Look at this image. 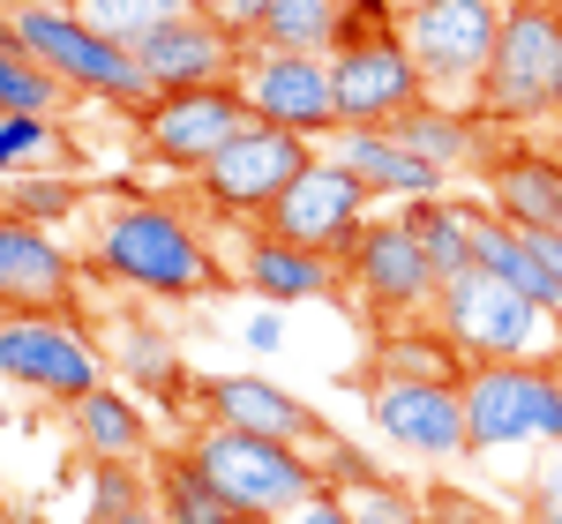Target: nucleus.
Listing matches in <instances>:
<instances>
[{"label": "nucleus", "instance_id": "dca6fc26", "mask_svg": "<svg viewBox=\"0 0 562 524\" xmlns=\"http://www.w3.org/2000/svg\"><path fill=\"white\" fill-rule=\"evenodd\" d=\"M195 412L203 420H225V428H248V435H278L301 442V449H330V420L301 405L293 390L262 383V375H195Z\"/></svg>", "mask_w": 562, "mask_h": 524}, {"label": "nucleus", "instance_id": "c756f323", "mask_svg": "<svg viewBox=\"0 0 562 524\" xmlns=\"http://www.w3.org/2000/svg\"><path fill=\"white\" fill-rule=\"evenodd\" d=\"M60 105H68V83L38 53H23V38L0 31V113H60Z\"/></svg>", "mask_w": 562, "mask_h": 524}, {"label": "nucleus", "instance_id": "0eeeda50", "mask_svg": "<svg viewBox=\"0 0 562 524\" xmlns=\"http://www.w3.org/2000/svg\"><path fill=\"white\" fill-rule=\"evenodd\" d=\"M503 31V0H397V38L413 45L435 98H473Z\"/></svg>", "mask_w": 562, "mask_h": 524}, {"label": "nucleus", "instance_id": "4c0bfd02", "mask_svg": "<svg viewBox=\"0 0 562 524\" xmlns=\"http://www.w3.org/2000/svg\"><path fill=\"white\" fill-rule=\"evenodd\" d=\"M240 345H256V352H278V345H285V322H278V307H270V300L240 322Z\"/></svg>", "mask_w": 562, "mask_h": 524}, {"label": "nucleus", "instance_id": "9b49d317", "mask_svg": "<svg viewBox=\"0 0 562 524\" xmlns=\"http://www.w3.org/2000/svg\"><path fill=\"white\" fill-rule=\"evenodd\" d=\"M248 121H256V113H248L240 76H233V83H195V90H158L150 105H135L143 150H150L158 166H173V173H203Z\"/></svg>", "mask_w": 562, "mask_h": 524}, {"label": "nucleus", "instance_id": "1a4fd4ad", "mask_svg": "<svg viewBox=\"0 0 562 524\" xmlns=\"http://www.w3.org/2000/svg\"><path fill=\"white\" fill-rule=\"evenodd\" d=\"M0 383L53 405H83L105 383V345L76 315H0Z\"/></svg>", "mask_w": 562, "mask_h": 524}, {"label": "nucleus", "instance_id": "a19ab883", "mask_svg": "<svg viewBox=\"0 0 562 524\" xmlns=\"http://www.w3.org/2000/svg\"><path fill=\"white\" fill-rule=\"evenodd\" d=\"M105 524H166V517H158V502H135V510H121V517H105Z\"/></svg>", "mask_w": 562, "mask_h": 524}, {"label": "nucleus", "instance_id": "7ed1b4c3", "mask_svg": "<svg viewBox=\"0 0 562 524\" xmlns=\"http://www.w3.org/2000/svg\"><path fill=\"white\" fill-rule=\"evenodd\" d=\"M0 31H8V38H23V53H38V60L76 90V98H113V105H128V113L158 98L150 76H143V60H135V45L90 31L68 0H15Z\"/></svg>", "mask_w": 562, "mask_h": 524}, {"label": "nucleus", "instance_id": "49530a36", "mask_svg": "<svg viewBox=\"0 0 562 524\" xmlns=\"http://www.w3.org/2000/svg\"><path fill=\"white\" fill-rule=\"evenodd\" d=\"M0 524H8V510H0Z\"/></svg>", "mask_w": 562, "mask_h": 524}, {"label": "nucleus", "instance_id": "f3484780", "mask_svg": "<svg viewBox=\"0 0 562 524\" xmlns=\"http://www.w3.org/2000/svg\"><path fill=\"white\" fill-rule=\"evenodd\" d=\"M0 315H76V262L53 225L0 210Z\"/></svg>", "mask_w": 562, "mask_h": 524}, {"label": "nucleus", "instance_id": "ea45409f", "mask_svg": "<svg viewBox=\"0 0 562 524\" xmlns=\"http://www.w3.org/2000/svg\"><path fill=\"white\" fill-rule=\"evenodd\" d=\"M525 240H532V255L548 262V270H555V285H562V225H532Z\"/></svg>", "mask_w": 562, "mask_h": 524}, {"label": "nucleus", "instance_id": "f257e3e1", "mask_svg": "<svg viewBox=\"0 0 562 524\" xmlns=\"http://www.w3.org/2000/svg\"><path fill=\"white\" fill-rule=\"evenodd\" d=\"M90 270L135 300H203L225 285L211 240L173 203H150V195H113L90 218Z\"/></svg>", "mask_w": 562, "mask_h": 524}, {"label": "nucleus", "instance_id": "39448f33", "mask_svg": "<svg viewBox=\"0 0 562 524\" xmlns=\"http://www.w3.org/2000/svg\"><path fill=\"white\" fill-rule=\"evenodd\" d=\"M435 322H442V338L465 352L473 367L480 360H540V352H548V330H555V315H548L540 300H525L518 285L495 277L487 262L442 277Z\"/></svg>", "mask_w": 562, "mask_h": 524}, {"label": "nucleus", "instance_id": "58836bf2", "mask_svg": "<svg viewBox=\"0 0 562 524\" xmlns=\"http://www.w3.org/2000/svg\"><path fill=\"white\" fill-rule=\"evenodd\" d=\"M428 524H495V517L465 494H428Z\"/></svg>", "mask_w": 562, "mask_h": 524}, {"label": "nucleus", "instance_id": "72a5a7b5", "mask_svg": "<svg viewBox=\"0 0 562 524\" xmlns=\"http://www.w3.org/2000/svg\"><path fill=\"white\" fill-rule=\"evenodd\" d=\"M346 510H352V524H428V494H413L405 480L375 472V480L346 487Z\"/></svg>", "mask_w": 562, "mask_h": 524}, {"label": "nucleus", "instance_id": "473e14b6", "mask_svg": "<svg viewBox=\"0 0 562 524\" xmlns=\"http://www.w3.org/2000/svg\"><path fill=\"white\" fill-rule=\"evenodd\" d=\"M60 128L53 113H0V173H38V166H60Z\"/></svg>", "mask_w": 562, "mask_h": 524}, {"label": "nucleus", "instance_id": "6e6552de", "mask_svg": "<svg viewBox=\"0 0 562 524\" xmlns=\"http://www.w3.org/2000/svg\"><path fill=\"white\" fill-rule=\"evenodd\" d=\"M338 270H346L352 307H360L368 330L420 322V315H435V293H442V277L428 270V255H420V240H413L405 218H368Z\"/></svg>", "mask_w": 562, "mask_h": 524}, {"label": "nucleus", "instance_id": "a211bd4d", "mask_svg": "<svg viewBox=\"0 0 562 524\" xmlns=\"http://www.w3.org/2000/svg\"><path fill=\"white\" fill-rule=\"evenodd\" d=\"M135 60H143L150 90H195V83H233L248 68V45L225 23H211V8H195V15H180L166 31H150L135 45Z\"/></svg>", "mask_w": 562, "mask_h": 524}, {"label": "nucleus", "instance_id": "cd10ccee", "mask_svg": "<svg viewBox=\"0 0 562 524\" xmlns=\"http://www.w3.org/2000/svg\"><path fill=\"white\" fill-rule=\"evenodd\" d=\"M473 218H480V203H458V195H420V203H405V225H413V240H420V255H428L435 277L473 270Z\"/></svg>", "mask_w": 562, "mask_h": 524}, {"label": "nucleus", "instance_id": "9d476101", "mask_svg": "<svg viewBox=\"0 0 562 524\" xmlns=\"http://www.w3.org/2000/svg\"><path fill=\"white\" fill-rule=\"evenodd\" d=\"M307 166H315V143H307V135L270 128V121H248V128H240L211 166L195 173V187H203V203H211L217 218L262 225V210H270Z\"/></svg>", "mask_w": 562, "mask_h": 524}, {"label": "nucleus", "instance_id": "c85d7f7f", "mask_svg": "<svg viewBox=\"0 0 562 524\" xmlns=\"http://www.w3.org/2000/svg\"><path fill=\"white\" fill-rule=\"evenodd\" d=\"M338 45V0H270L248 53H330Z\"/></svg>", "mask_w": 562, "mask_h": 524}, {"label": "nucleus", "instance_id": "a18cd8bd", "mask_svg": "<svg viewBox=\"0 0 562 524\" xmlns=\"http://www.w3.org/2000/svg\"><path fill=\"white\" fill-rule=\"evenodd\" d=\"M0 210H8V195H0Z\"/></svg>", "mask_w": 562, "mask_h": 524}, {"label": "nucleus", "instance_id": "f8f14e48", "mask_svg": "<svg viewBox=\"0 0 562 524\" xmlns=\"http://www.w3.org/2000/svg\"><path fill=\"white\" fill-rule=\"evenodd\" d=\"M248 113L270 128H293L307 143H330L346 128L338 121V83H330V53H248L240 68Z\"/></svg>", "mask_w": 562, "mask_h": 524}, {"label": "nucleus", "instance_id": "ddd939ff", "mask_svg": "<svg viewBox=\"0 0 562 524\" xmlns=\"http://www.w3.org/2000/svg\"><path fill=\"white\" fill-rule=\"evenodd\" d=\"M330 83H338V121L346 128H390L397 113H413L420 98H435L413 45L397 38H368V45H338L330 53Z\"/></svg>", "mask_w": 562, "mask_h": 524}, {"label": "nucleus", "instance_id": "f03ea898", "mask_svg": "<svg viewBox=\"0 0 562 524\" xmlns=\"http://www.w3.org/2000/svg\"><path fill=\"white\" fill-rule=\"evenodd\" d=\"M180 449L211 472L217 494L248 524H278L285 510H301V502H315V494L330 487L323 480V457H307L301 442L248 435V428H225V420H195Z\"/></svg>", "mask_w": 562, "mask_h": 524}, {"label": "nucleus", "instance_id": "7c9ffc66", "mask_svg": "<svg viewBox=\"0 0 562 524\" xmlns=\"http://www.w3.org/2000/svg\"><path fill=\"white\" fill-rule=\"evenodd\" d=\"M8 210L15 218H31V225H68V218H83L90 210V187L83 180H68V173H53V166H38V173H8Z\"/></svg>", "mask_w": 562, "mask_h": 524}, {"label": "nucleus", "instance_id": "2eb2a0df", "mask_svg": "<svg viewBox=\"0 0 562 524\" xmlns=\"http://www.w3.org/2000/svg\"><path fill=\"white\" fill-rule=\"evenodd\" d=\"M368 420L375 435L413 449V457H473V435H465V390L458 383H368Z\"/></svg>", "mask_w": 562, "mask_h": 524}, {"label": "nucleus", "instance_id": "79ce46f5", "mask_svg": "<svg viewBox=\"0 0 562 524\" xmlns=\"http://www.w3.org/2000/svg\"><path fill=\"white\" fill-rule=\"evenodd\" d=\"M0 435H8V405H0Z\"/></svg>", "mask_w": 562, "mask_h": 524}, {"label": "nucleus", "instance_id": "20e7f679", "mask_svg": "<svg viewBox=\"0 0 562 524\" xmlns=\"http://www.w3.org/2000/svg\"><path fill=\"white\" fill-rule=\"evenodd\" d=\"M555 83H562V0H503V31H495L487 76L473 90L480 121H503V128L548 121Z\"/></svg>", "mask_w": 562, "mask_h": 524}, {"label": "nucleus", "instance_id": "f704fd0d", "mask_svg": "<svg viewBox=\"0 0 562 524\" xmlns=\"http://www.w3.org/2000/svg\"><path fill=\"white\" fill-rule=\"evenodd\" d=\"M135 502H150V480H143V465L128 457H90V524L121 517Z\"/></svg>", "mask_w": 562, "mask_h": 524}, {"label": "nucleus", "instance_id": "4be33fe9", "mask_svg": "<svg viewBox=\"0 0 562 524\" xmlns=\"http://www.w3.org/2000/svg\"><path fill=\"white\" fill-rule=\"evenodd\" d=\"M465 352L442 338V322H390V330H375V352H368V383H383V375H397V383H465Z\"/></svg>", "mask_w": 562, "mask_h": 524}, {"label": "nucleus", "instance_id": "c03bdc74", "mask_svg": "<svg viewBox=\"0 0 562 524\" xmlns=\"http://www.w3.org/2000/svg\"><path fill=\"white\" fill-rule=\"evenodd\" d=\"M0 8H15V0H0Z\"/></svg>", "mask_w": 562, "mask_h": 524}, {"label": "nucleus", "instance_id": "b1692460", "mask_svg": "<svg viewBox=\"0 0 562 524\" xmlns=\"http://www.w3.org/2000/svg\"><path fill=\"white\" fill-rule=\"evenodd\" d=\"M487 195L510 225H562V158L548 150H510L503 166H487Z\"/></svg>", "mask_w": 562, "mask_h": 524}, {"label": "nucleus", "instance_id": "423d86ee", "mask_svg": "<svg viewBox=\"0 0 562 524\" xmlns=\"http://www.w3.org/2000/svg\"><path fill=\"white\" fill-rule=\"evenodd\" d=\"M465 435L473 457L518 449V442H562V375L540 360H480L465 367Z\"/></svg>", "mask_w": 562, "mask_h": 524}, {"label": "nucleus", "instance_id": "e433bc0d", "mask_svg": "<svg viewBox=\"0 0 562 524\" xmlns=\"http://www.w3.org/2000/svg\"><path fill=\"white\" fill-rule=\"evenodd\" d=\"M278 524H352V510H346V494H338V487H323L315 502H301V510H285Z\"/></svg>", "mask_w": 562, "mask_h": 524}, {"label": "nucleus", "instance_id": "c9c22d12", "mask_svg": "<svg viewBox=\"0 0 562 524\" xmlns=\"http://www.w3.org/2000/svg\"><path fill=\"white\" fill-rule=\"evenodd\" d=\"M525 494H532V517L540 524H562V442H548V457L532 465V487Z\"/></svg>", "mask_w": 562, "mask_h": 524}, {"label": "nucleus", "instance_id": "6ab92c4d", "mask_svg": "<svg viewBox=\"0 0 562 524\" xmlns=\"http://www.w3.org/2000/svg\"><path fill=\"white\" fill-rule=\"evenodd\" d=\"M338 262L301 248V240H285V232H270L256 225L248 240H240V285L270 307H301V300H338Z\"/></svg>", "mask_w": 562, "mask_h": 524}, {"label": "nucleus", "instance_id": "bb28decb", "mask_svg": "<svg viewBox=\"0 0 562 524\" xmlns=\"http://www.w3.org/2000/svg\"><path fill=\"white\" fill-rule=\"evenodd\" d=\"M473 262H487L495 277H510L525 300H540L548 315L562 322V285H555V270L532 255V240H525V225H510V218H487L480 210L473 218Z\"/></svg>", "mask_w": 562, "mask_h": 524}, {"label": "nucleus", "instance_id": "5701e85b", "mask_svg": "<svg viewBox=\"0 0 562 524\" xmlns=\"http://www.w3.org/2000/svg\"><path fill=\"white\" fill-rule=\"evenodd\" d=\"M68 412H76L83 457H128V465L158 457V449H150V412L135 405L128 383H98V390H90L83 405H68Z\"/></svg>", "mask_w": 562, "mask_h": 524}, {"label": "nucleus", "instance_id": "a878e982", "mask_svg": "<svg viewBox=\"0 0 562 524\" xmlns=\"http://www.w3.org/2000/svg\"><path fill=\"white\" fill-rule=\"evenodd\" d=\"M390 135L413 150V158H428L442 173H458V166H480V128L465 105H450V98H420L413 113H397Z\"/></svg>", "mask_w": 562, "mask_h": 524}, {"label": "nucleus", "instance_id": "412c9836", "mask_svg": "<svg viewBox=\"0 0 562 524\" xmlns=\"http://www.w3.org/2000/svg\"><path fill=\"white\" fill-rule=\"evenodd\" d=\"M330 158L346 166L368 195H405V203H420V195H442V166H428V158H413L405 143L390 128H338L330 135Z\"/></svg>", "mask_w": 562, "mask_h": 524}, {"label": "nucleus", "instance_id": "aec40b11", "mask_svg": "<svg viewBox=\"0 0 562 524\" xmlns=\"http://www.w3.org/2000/svg\"><path fill=\"white\" fill-rule=\"evenodd\" d=\"M105 367H121V383L135 397H150V405H166V412L195 405V375L180 367V345L158 322H143V315H113L105 322Z\"/></svg>", "mask_w": 562, "mask_h": 524}, {"label": "nucleus", "instance_id": "393cba45", "mask_svg": "<svg viewBox=\"0 0 562 524\" xmlns=\"http://www.w3.org/2000/svg\"><path fill=\"white\" fill-rule=\"evenodd\" d=\"M150 502H158L166 524H248L188 449H158V457H150Z\"/></svg>", "mask_w": 562, "mask_h": 524}, {"label": "nucleus", "instance_id": "37998d69", "mask_svg": "<svg viewBox=\"0 0 562 524\" xmlns=\"http://www.w3.org/2000/svg\"><path fill=\"white\" fill-rule=\"evenodd\" d=\"M555 113H562V83H555Z\"/></svg>", "mask_w": 562, "mask_h": 524}, {"label": "nucleus", "instance_id": "2f4dec72", "mask_svg": "<svg viewBox=\"0 0 562 524\" xmlns=\"http://www.w3.org/2000/svg\"><path fill=\"white\" fill-rule=\"evenodd\" d=\"M76 15H83L90 31H105V38L121 45H143L150 31H166V23H180V15H195L203 0H68Z\"/></svg>", "mask_w": 562, "mask_h": 524}, {"label": "nucleus", "instance_id": "4468645a", "mask_svg": "<svg viewBox=\"0 0 562 524\" xmlns=\"http://www.w3.org/2000/svg\"><path fill=\"white\" fill-rule=\"evenodd\" d=\"M368 203H375V195H368L338 158H315V166L262 210V225L285 232V240H301V248H315V255L346 262V248L360 240V225H368Z\"/></svg>", "mask_w": 562, "mask_h": 524}]
</instances>
